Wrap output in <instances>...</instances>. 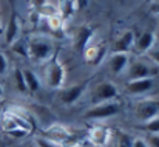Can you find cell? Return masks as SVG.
<instances>
[{
	"label": "cell",
	"instance_id": "cell-1",
	"mask_svg": "<svg viewBox=\"0 0 159 147\" xmlns=\"http://www.w3.org/2000/svg\"><path fill=\"white\" fill-rule=\"evenodd\" d=\"M54 45L53 42L47 37H33L28 44V57L36 62H48L53 59Z\"/></svg>",
	"mask_w": 159,
	"mask_h": 147
},
{
	"label": "cell",
	"instance_id": "cell-2",
	"mask_svg": "<svg viewBox=\"0 0 159 147\" xmlns=\"http://www.w3.org/2000/svg\"><path fill=\"white\" fill-rule=\"evenodd\" d=\"M120 111V105L116 101H110V102H102V104H96L91 108H88L84 115L85 119L90 121H101V119H107L111 118L114 115H117Z\"/></svg>",
	"mask_w": 159,
	"mask_h": 147
},
{
	"label": "cell",
	"instance_id": "cell-3",
	"mask_svg": "<svg viewBox=\"0 0 159 147\" xmlns=\"http://www.w3.org/2000/svg\"><path fill=\"white\" fill-rule=\"evenodd\" d=\"M45 81L50 88H62V85L65 82V68L59 59L53 57L51 60L47 62Z\"/></svg>",
	"mask_w": 159,
	"mask_h": 147
},
{
	"label": "cell",
	"instance_id": "cell-4",
	"mask_svg": "<svg viewBox=\"0 0 159 147\" xmlns=\"http://www.w3.org/2000/svg\"><path fill=\"white\" fill-rule=\"evenodd\" d=\"M117 87L111 82V81H104V82H99L93 90H91V95H90V101L93 105L96 104H102V102H110V101H114L117 98Z\"/></svg>",
	"mask_w": 159,
	"mask_h": 147
},
{
	"label": "cell",
	"instance_id": "cell-5",
	"mask_svg": "<svg viewBox=\"0 0 159 147\" xmlns=\"http://www.w3.org/2000/svg\"><path fill=\"white\" fill-rule=\"evenodd\" d=\"M134 115L141 122H147L159 115V99H142L134 107Z\"/></svg>",
	"mask_w": 159,
	"mask_h": 147
},
{
	"label": "cell",
	"instance_id": "cell-6",
	"mask_svg": "<svg viewBox=\"0 0 159 147\" xmlns=\"http://www.w3.org/2000/svg\"><path fill=\"white\" fill-rule=\"evenodd\" d=\"M85 88H87V84H76V85H71V87L60 88V92H59V99H60V102L65 104V105L76 104L79 99L82 98Z\"/></svg>",
	"mask_w": 159,
	"mask_h": 147
},
{
	"label": "cell",
	"instance_id": "cell-7",
	"mask_svg": "<svg viewBox=\"0 0 159 147\" xmlns=\"http://www.w3.org/2000/svg\"><path fill=\"white\" fill-rule=\"evenodd\" d=\"M155 85L153 78H145V79H134V81H128L125 84V90L128 95L138 96V95H144L148 93Z\"/></svg>",
	"mask_w": 159,
	"mask_h": 147
},
{
	"label": "cell",
	"instance_id": "cell-8",
	"mask_svg": "<svg viewBox=\"0 0 159 147\" xmlns=\"http://www.w3.org/2000/svg\"><path fill=\"white\" fill-rule=\"evenodd\" d=\"M108 67L114 74L122 73L128 67V53H113L108 59Z\"/></svg>",
	"mask_w": 159,
	"mask_h": 147
},
{
	"label": "cell",
	"instance_id": "cell-9",
	"mask_svg": "<svg viewBox=\"0 0 159 147\" xmlns=\"http://www.w3.org/2000/svg\"><path fill=\"white\" fill-rule=\"evenodd\" d=\"M133 44H134V33H133L131 30H127V31H124V33L117 37V40L114 42L113 51H114V53H128L130 48L133 47Z\"/></svg>",
	"mask_w": 159,
	"mask_h": 147
},
{
	"label": "cell",
	"instance_id": "cell-10",
	"mask_svg": "<svg viewBox=\"0 0 159 147\" xmlns=\"http://www.w3.org/2000/svg\"><path fill=\"white\" fill-rule=\"evenodd\" d=\"M90 141L93 146L105 147L110 143V130L102 126H96L90 132Z\"/></svg>",
	"mask_w": 159,
	"mask_h": 147
},
{
	"label": "cell",
	"instance_id": "cell-11",
	"mask_svg": "<svg viewBox=\"0 0 159 147\" xmlns=\"http://www.w3.org/2000/svg\"><path fill=\"white\" fill-rule=\"evenodd\" d=\"M19 34H20V23L16 14L11 16L8 25H6V31H5V42L8 45H12L16 40H19Z\"/></svg>",
	"mask_w": 159,
	"mask_h": 147
},
{
	"label": "cell",
	"instance_id": "cell-12",
	"mask_svg": "<svg viewBox=\"0 0 159 147\" xmlns=\"http://www.w3.org/2000/svg\"><path fill=\"white\" fill-rule=\"evenodd\" d=\"M152 78V70L144 62H134L128 67V81Z\"/></svg>",
	"mask_w": 159,
	"mask_h": 147
},
{
	"label": "cell",
	"instance_id": "cell-13",
	"mask_svg": "<svg viewBox=\"0 0 159 147\" xmlns=\"http://www.w3.org/2000/svg\"><path fill=\"white\" fill-rule=\"evenodd\" d=\"M45 138L47 140H50V141H53V143H63V141H66L68 138H70V133H68V130L63 127V126H59V124H54L51 127H48L47 130H45Z\"/></svg>",
	"mask_w": 159,
	"mask_h": 147
},
{
	"label": "cell",
	"instance_id": "cell-14",
	"mask_svg": "<svg viewBox=\"0 0 159 147\" xmlns=\"http://www.w3.org/2000/svg\"><path fill=\"white\" fill-rule=\"evenodd\" d=\"M155 42H156L155 33H152V31H145V33H142V34L134 40V47H136L138 51L145 53V51H150V50L153 48Z\"/></svg>",
	"mask_w": 159,
	"mask_h": 147
},
{
	"label": "cell",
	"instance_id": "cell-15",
	"mask_svg": "<svg viewBox=\"0 0 159 147\" xmlns=\"http://www.w3.org/2000/svg\"><path fill=\"white\" fill-rule=\"evenodd\" d=\"M91 34H93V30H91V28H88V26H82V28L77 31L76 39H74V47H76L77 51L84 53V51L87 50V44H88V40H90Z\"/></svg>",
	"mask_w": 159,
	"mask_h": 147
},
{
	"label": "cell",
	"instance_id": "cell-16",
	"mask_svg": "<svg viewBox=\"0 0 159 147\" xmlns=\"http://www.w3.org/2000/svg\"><path fill=\"white\" fill-rule=\"evenodd\" d=\"M23 71V78H25V84H26V88L28 92L31 93H36L40 90V81L37 78V74L33 71V70H22Z\"/></svg>",
	"mask_w": 159,
	"mask_h": 147
},
{
	"label": "cell",
	"instance_id": "cell-17",
	"mask_svg": "<svg viewBox=\"0 0 159 147\" xmlns=\"http://www.w3.org/2000/svg\"><path fill=\"white\" fill-rule=\"evenodd\" d=\"M14 81H16V87H17V90H19L20 93H26V92H28L22 70H16V71H14Z\"/></svg>",
	"mask_w": 159,
	"mask_h": 147
},
{
	"label": "cell",
	"instance_id": "cell-18",
	"mask_svg": "<svg viewBox=\"0 0 159 147\" xmlns=\"http://www.w3.org/2000/svg\"><path fill=\"white\" fill-rule=\"evenodd\" d=\"M144 129L150 133V135H155V133H159V115L156 118L144 122Z\"/></svg>",
	"mask_w": 159,
	"mask_h": 147
},
{
	"label": "cell",
	"instance_id": "cell-19",
	"mask_svg": "<svg viewBox=\"0 0 159 147\" xmlns=\"http://www.w3.org/2000/svg\"><path fill=\"white\" fill-rule=\"evenodd\" d=\"M11 47H12V51H14V53H17V54H20V56L28 57V45H26V44H23L20 39H19V40H16Z\"/></svg>",
	"mask_w": 159,
	"mask_h": 147
},
{
	"label": "cell",
	"instance_id": "cell-20",
	"mask_svg": "<svg viewBox=\"0 0 159 147\" xmlns=\"http://www.w3.org/2000/svg\"><path fill=\"white\" fill-rule=\"evenodd\" d=\"M74 9H76L74 0H63V2H62V14H63V17L71 16Z\"/></svg>",
	"mask_w": 159,
	"mask_h": 147
},
{
	"label": "cell",
	"instance_id": "cell-21",
	"mask_svg": "<svg viewBox=\"0 0 159 147\" xmlns=\"http://www.w3.org/2000/svg\"><path fill=\"white\" fill-rule=\"evenodd\" d=\"M117 147H133V138L128 133H119V143Z\"/></svg>",
	"mask_w": 159,
	"mask_h": 147
},
{
	"label": "cell",
	"instance_id": "cell-22",
	"mask_svg": "<svg viewBox=\"0 0 159 147\" xmlns=\"http://www.w3.org/2000/svg\"><path fill=\"white\" fill-rule=\"evenodd\" d=\"M34 146L36 147H59L56 143L47 140V138H43V136H37V138L34 140Z\"/></svg>",
	"mask_w": 159,
	"mask_h": 147
},
{
	"label": "cell",
	"instance_id": "cell-23",
	"mask_svg": "<svg viewBox=\"0 0 159 147\" xmlns=\"http://www.w3.org/2000/svg\"><path fill=\"white\" fill-rule=\"evenodd\" d=\"M145 143L148 147H159V133H155V135H148L145 138Z\"/></svg>",
	"mask_w": 159,
	"mask_h": 147
},
{
	"label": "cell",
	"instance_id": "cell-24",
	"mask_svg": "<svg viewBox=\"0 0 159 147\" xmlns=\"http://www.w3.org/2000/svg\"><path fill=\"white\" fill-rule=\"evenodd\" d=\"M6 71H8V59H6V56L0 51V76H3Z\"/></svg>",
	"mask_w": 159,
	"mask_h": 147
},
{
	"label": "cell",
	"instance_id": "cell-25",
	"mask_svg": "<svg viewBox=\"0 0 159 147\" xmlns=\"http://www.w3.org/2000/svg\"><path fill=\"white\" fill-rule=\"evenodd\" d=\"M31 3L34 5V8H36V11L39 12L42 8H45L47 5H50L48 3V0H31Z\"/></svg>",
	"mask_w": 159,
	"mask_h": 147
},
{
	"label": "cell",
	"instance_id": "cell-26",
	"mask_svg": "<svg viewBox=\"0 0 159 147\" xmlns=\"http://www.w3.org/2000/svg\"><path fill=\"white\" fill-rule=\"evenodd\" d=\"M48 20H50V26H51V28H54V30H59V28H60V19H59L57 16L48 17Z\"/></svg>",
	"mask_w": 159,
	"mask_h": 147
},
{
	"label": "cell",
	"instance_id": "cell-27",
	"mask_svg": "<svg viewBox=\"0 0 159 147\" xmlns=\"http://www.w3.org/2000/svg\"><path fill=\"white\" fill-rule=\"evenodd\" d=\"M133 147H148V146L145 143V138L138 136V138H133Z\"/></svg>",
	"mask_w": 159,
	"mask_h": 147
},
{
	"label": "cell",
	"instance_id": "cell-28",
	"mask_svg": "<svg viewBox=\"0 0 159 147\" xmlns=\"http://www.w3.org/2000/svg\"><path fill=\"white\" fill-rule=\"evenodd\" d=\"M152 59H153V60L159 65V50H156V51H153V53H152Z\"/></svg>",
	"mask_w": 159,
	"mask_h": 147
},
{
	"label": "cell",
	"instance_id": "cell-29",
	"mask_svg": "<svg viewBox=\"0 0 159 147\" xmlns=\"http://www.w3.org/2000/svg\"><path fill=\"white\" fill-rule=\"evenodd\" d=\"M155 11H158V12H159V0H158V2H156V6H155Z\"/></svg>",
	"mask_w": 159,
	"mask_h": 147
},
{
	"label": "cell",
	"instance_id": "cell-30",
	"mask_svg": "<svg viewBox=\"0 0 159 147\" xmlns=\"http://www.w3.org/2000/svg\"><path fill=\"white\" fill-rule=\"evenodd\" d=\"M3 124V116H2V113H0V126Z\"/></svg>",
	"mask_w": 159,
	"mask_h": 147
},
{
	"label": "cell",
	"instance_id": "cell-31",
	"mask_svg": "<svg viewBox=\"0 0 159 147\" xmlns=\"http://www.w3.org/2000/svg\"><path fill=\"white\" fill-rule=\"evenodd\" d=\"M3 96V88H2V85H0V98Z\"/></svg>",
	"mask_w": 159,
	"mask_h": 147
},
{
	"label": "cell",
	"instance_id": "cell-32",
	"mask_svg": "<svg viewBox=\"0 0 159 147\" xmlns=\"http://www.w3.org/2000/svg\"><path fill=\"white\" fill-rule=\"evenodd\" d=\"M87 147H99V146H93V144H90V146H87Z\"/></svg>",
	"mask_w": 159,
	"mask_h": 147
},
{
	"label": "cell",
	"instance_id": "cell-33",
	"mask_svg": "<svg viewBox=\"0 0 159 147\" xmlns=\"http://www.w3.org/2000/svg\"><path fill=\"white\" fill-rule=\"evenodd\" d=\"M28 147H36V146H34V144H30V146H28Z\"/></svg>",
	"mask_w": 159,
	"mask_h": 147
}]
</instances>
